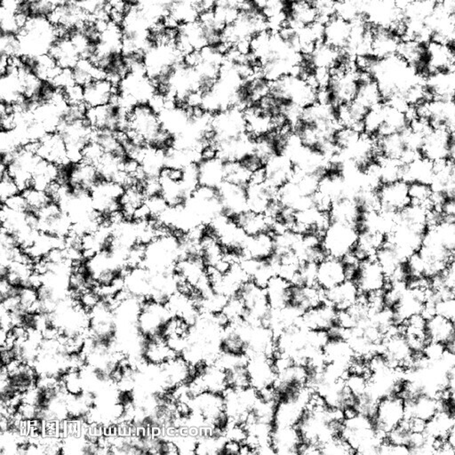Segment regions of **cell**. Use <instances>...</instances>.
Returning a JSON list of instances; mask_svg holds the SVG:
<instances>
[{"label": "cell", "instance_id": "2e32d148", "mask_svg": "<svg viewBox=\"0 0 455 455\" xmlns=\"http://www.w3.org/2000/svg\"><path fill=\"white\" fill-rule=\"evenodd\" d=\"M401 38L391 29L373 25L372 55L378 59L397 55Z\"/></svg>", "mask_w": 455, "mask_h": 455}, {"label": "cell", "instance_id": "ac0fdd59", "mask_svg": "<svg viewBox=\"0 0 455 455\" xmlns=\"http://www.w3.org/2000/svg\"><path fill=\"white\" fill-rule=\"evenodd\" d=\"M275 252L274 235L270 232L248 236L243 246L244 260L248 258L266 260Z\"/></svg>", "mask_w": 455, "mask_h": 455}, {"label": "cell", "instance_id": "f35d334b", "mask_svg": "<svg viewBox=\"0 0 455 455\" xmlns=\"http://www.w3.org/2000/svg\"><path fill=\"white\" fill-rule=\"evenodd\" d=\"M104 151L96 142H88L82 150V161L96 166L104 155Z\"/></svg>", "mask_w": 455, "mask_h": 455}, {"label": "cell", "instance_id": "603a6c76", "mask_svg": "<svg viewBox=\"0 0 455 455\" xmlns=\"http://www.w3.org/2000/svg\"><path fill=\"white\" fill-rule=\"evenodd\" d=\"M198 172L200 185L218 189L225 181V162L219 157L201 160Z\"/></svg>", "mask_w": 455, "mask_h": 455}, {"label": "cell", "instance_id": "60d3db41", "mask_svg": "<svg viewBox=\"0 0 455 455\" xmlns=\"http://www.w3.org/2000/svg\"><path fill=\"white\" fill-rule=\"evenodd\" d=\"M437 315L455 322V298L441 299L436 303Z\"/></svg>", "mask_w": 455, "mask_h": 455}, {"label": "cell", "instance_id": "3957f363", "mask_svg": "<svg viewBox=\"0 0 455 455\" xmlns=\"http://www.w3.org/2000/svg\"><path fill=\"white\" fill-rule=\"evenodd\" d=\"M358 237L354 226L333 222L324 235L322 246L328 257L341 259L354 248Z\"/></svg>", "mask_w": 455, "mask_h": 455}, {"label": "cell", "instance_id": "7dc6e473", "mask_svg": "<svg viewBox=\"0 0 455 455\" xmlns=\"http://www.w3.org/2000/svg\"><path fill=\"white\" fill-rule=\"evenodd\" d=\"M241 445L242 444H240L239 442L233 441V440H226L224 450H222V454H240Z\"/></svg>", "mask_w": 455, "mask_h": 455}, {"label": "cell", "instance_id": "7bdbcfd3", "mask_svg": "<svg viewBox=\"0 0 455 455\" xmlns=\"http://www.w3.org/2000/svg\"><path fill=\"white\" fill-rule=\"evenodd\" d=\"M2 204L5 205L12 210L16 211V212L26 213L29 211L28 203H27L23 193H19V194L7 199L5 202H2Z\"/></svg>", "mask_w": 455, "mask_h": 455}, {"label": "cell", "instance_id": "4dcf8cb0", "mask_svg": "<svg viewBox=\"0 0 455 455\" xmlns=\"http://www.w3.org/2000/svg\"><path fill=\"white\" fill-rule=\"evenodd\" d=\"M252 172L241 161L225 162V181L237 185L248 186Z\"/></svg>", "mask_w": 455, "mask_h": 455}, {"label": "cell", "instance_id": "c3c4849f", "mask_svg": "<svg viewBox=\"0 0 455 455\" xmlns=\"http://www.w3.org/2000/svg\"><path fill=\"white\" fill-rule=\"evenodd\" d=\"M445 346H447V349L450 350V352L455 353V334L453 337L448 341V343L445 344Z\"/></svg>", "mask_w": 455, "mask_h": 455}, {"label": "cell", "instance_id": "ba28073f", "mask_svg": "<svg viewBox=\"0 0 455 455\" xmlns=\"http://www.w3.org/2000/svg\"><path fill=\"white\" fill-rule=\"evenodd\" d=\"M431 99L454 102L455 70L437 71L424 79Z\"/></svg>", "mask_w": 455, "mask_h": 455}, {"label": "cell", "instance_id": "681fc988", "mask_svg": "<svg viewBox=\"0 0 455 455\" xmlns=\"http://www.w3.org/2000/svg\"><path fill=\"white\" fill-rule=\"evenodd\" d=\"M454 298H455V289H454Z\"/></svg>", "mask_w": 455, "mask_h": 455}, {"label": "cell", "instance_id": "f6af8a7d", "mask_svg": "<svg viewBox=\"0 0 455 455\" xmlns=\"http://www.w3.org/2000/svg\"><path fill=\"white\" fill-rule=\"evenodd\" d=\"M245 165L246 168L251 172L258 170V169L263 168L265 166V163L255 153L249 154L245 159L241 161Z\"/></svg>", "mask_w": 455, "mask_h": 455}, {"label": "cell", "instance_id": "7c38bea8", "mask_svg": "<svg viewBox=\"0 0 455 455\" xmlns=\"http://www.w3.org/2000/svg\"><path fill=\"white\" fill-rule=\"evenodd\" d=\"M326 302L325 290L317 285H294L291 291L289 307L302 316L309 309Z\"/></svg>", "mask_w": 455, "mask_h": 455}, {"label": "cell", "instance_id": "7a4b0ae2", "mask_svg": "<svg viewBox=\"0 0 455 455\" xmlns=\"http://www.w3.org/2000/svg\"><path fill=\"white\" fill-rule=\"evenodd\" d=\"M237 296L244 306L243 320L250 325H261L270 309L265 288L248 281L241 287Z\"/></svg>", "mask_w": 455, "mask_h": 455}, {"label": "cell", "instance_id": "8fae6325", "mask_svg": "<svg viewBox=\"0 0 455 455\" xmlns=\"http://www.w3.org/2000/svg\"><path fill=\"white\" fill-rule=\"evenodd\" d=\"M222 210L231 217L239 215L248 209V197L245 186L224 181L218 189Z\"/></svg>", "mask_w": 455, "mask_h": 455}, {"label": "cell", "instance_id": "7402d4cb", "mask_svg": "<svg viewBox=\"0 0 455 455\" xmlns=\"http://www.w3.org/2000/svg\"><path fill=\"white\" fill-rule=\"evenodd\" d=\"M406 417H418L424 421H430L440 410L441 403L435 397L421 394L411 401H406Z\"/></svg>", "mask_w": 455, "mask_h": 455}, {"label": "cell", "instance_id": "44dd1931", "mask_svg": "<svg viewBox=\"0 0 455 455\" xmlns=\"http://www.w3.org/2000/svg\"><path fill=\"white\" fill-rule=\"evenodd\" d=\"M85 103L88 107L105 105L111 103L113 95L120 92V88L114 86L107 79L94 80L85 86Z\"/></svg>", "mask_w": 455, "mask_h": 455}, {"label": "cell", "instance_id": "5bb4252c", "mask_svg": "<svg viewBox=\"0 0 455 455\" xmlns=\"http://www.w3.org/2000/svg\"><path fill=\"white\" fill-rule=\"evenodd\" d=\"M267 174L266 183L276 190L281 189L292 179L294 166L292 161L284 154H276L268 160L264 166Z\"/></svg>", "mask_w": 455, "mask_h": 455}, {"label": "cell", "instance_id": "74e56055", "mask_svg": "<svg viewBox=\"0 0 455 455\" xmlns=\"http://www.w3.org/2000/svg\"><path fill=\"white\" fill-rule=\"evenodd\" d=\"M345 382L356 397L364 394L369 387V379L363 374H349L345 378Z\"/></svg>", "mask_w": 455, "mask_h": 455}, {"label": "cell", "instance_id": "d4e9b609", "mask_svg": "<svg viewBox=\"0 0 455 455\" xmlns=\"http://www.w3.org/2000/svg\"><path fill=\"white\" fill-rule=\"evenodd\" d=\"M350 31V23L335 16L326 25L325 43L335 49H345L349 41Z\"/></svg>", "mask_w": 455, "mask_h": 455}, {"label": "cell", "instance_id": "e0dca14e", "mask_svg": "<svg viewBox=\"0 0 455 455\" xmlns=\"http://www.w3.org/2000/svg\"><path fill=\"white\" fill-rule=\"evenodd\" d=\"M361 291L355 281H345L331 289L325 290L326 302L334 306L338 311H345L358 302Z\"/></svg>", "mask_w": 455, "mask_h": 455}, {"label": "cell", "instance_id": "b9f144b4", "mask_svg": "<svg viewBox=\"0 0 455 455\" xmlns=\"http://www.w3.org/2000/svg\"><path fill=\"white\" fill-rule=\"evenodd\" d=\"M65 100L68 105L81 103L85 102V88L84 86L77 84H73L69 88L64 89Z\"/></svg>", "mask_w": 455, "mask_h": 455}, {"label": "cell", "instance_id": "1f68e13d", "mask_svg": "<svg viewBox=\"0 0 455 455\" xmlns=\"http://www.w3.org/2000/svg\"><path fill=\"white\" fill-rule=\"evenodd\" d=\"M229 388L244 389L251 386L248 365H239L226 370Z\"/></svg>", "mask_w": 455, "mask_h": 455}, {"label": "cell", "instance_id": "277c9868", "mask_svg": "<svg viewBox=\"0 0 455 455\" xmlns=\"http://www.w3.org/2000/svg\"><path fill=\"white\" fill-rule=\"evenodd\" d=\"M212 129L216 142L239 138L246 133V124L244 112L231 107L224 111L215 113L212 120Z\"/></svg>", "mask_w": 455, "mask_h": 455}, {"label": "cell", "instance_id": "bcb514c9", "mask_svg": "<svg viewBox=\"0 0 455 455\" xmlns=\"http://www.w3.org/2000/svg\"><path fill=\"white\" fill-rule=\"evenodd\" d=\"M408 420L410 432L425 433L426 432L427 421L418 417H406Z\"/></svg>", "mask_w": 455, "mask_h": 455}, {"label": "cell", "instance_id": "e575fe53", "mask_svg": "<svg viewBox=\"0 0 455 455\" xmlns=\"http://www.w3.org/2000/svg\"><path fill=\"white\" fill-rule=\"evenodd\" d=\"M0 50L1 55H7L8 57L22 55V44L19 35L1 32Z\"/></svg>", "mask_w": 455, "mask_h": 455}, {"label": "cell", "instance_id": "9a60e30c", "mask_svg": "<svg viewBox=\"0 0 455 455\" xmlns=\"http://www.w3.org/2000/svg\"><path fill=\"white\" fill-rule=\"evenodd\" d=\"M302 439L294 426H274L270 434V445L276 454H297Z\"/></svg>", "mask_w": 455, "mask_h": 455}, {"label": "cell", "instance_id": "30bf717a", "mask_svg": "<svg viewBox=\"0 0 455 455\" xmlns=\"http://www.w3.org/2000/svg\"><path fill=\"white\" fill-rule=\"evenodd\" d=\"M339 311L328 302L309 309L298 321L300 325L309 330L328 331L337 324Z\"/></svg>", "mask_w": 455, "mask_h": 455}, {"label": "cell", "instance_id": "6da1fadb", "mask_svg": "<svg viewBox=\"0 0 455 455\" xmlns=\"http://www.w3.org/2000/svg\"><path fill=\"white\" fill-rule=\"evenodd\" d=\"M406 418V404L398 395H387L379 401L376 415L373 418L374 430L380 439L387 435Z\"/></svg>", "mask_w": 455, "mask_h": 455}, {"label": "cell", "instance_id": "f546056e", "mask_svg": "<svg viewBox=\"0 0 455 455\" xmlns=\"http://www.w3.org/2000/svg\"><path fill=\"white\" fill-rule=\"evenodd\" d=\"M433 194L432 186L429 183L421 181H413L409 183V197L413 205L430 210L433 208Z\"/></svg>", "mask_w": 455, "mask_h": 455}, {"label": "cell", "instance_id": "d590c367", "mask_svg": "<svg viewBox=\"0 0 455 455\" xmlns=\"http://www.w3.org/2000/svg\"><path fill=\"white\" fill-rule=\"evenodd\" d=\"M321 454H355L352 445L341 437L330 440L320 447Z\"/></svg>", "mask_w": 455, "mask_h": 455}, {"label": "cell", "instance_id": "52a82bcc", "mask_svg": "<svg viewBox=\"0 0 455 455\" xmlns=\"http://www.w3.org/2000/svg\"><path fill=\"white\" fill-rule=\"evenodd\" d=\"M421 153L432 162L449 159L451 156L450 130H431L422 141Z\"/></svg>", "mask_w": 455, "mask_h": 455}, {"label": "cell", "instance_id": "d6986e66", "mask_svg": "<svg viewBox=\"0 0 455 455\" xmlns=\"http://www.w3.org/2000/svg\"><path fill=\"white\" fill-rule=\"evenodd\" d=\"M323 354L326 364L338 365L348 371L356 356L348 341L343 339H329L323 348Z\"/></svg>", "mask_w": 455, "mask_h": 455}, {"label": "cell", "instance_id": "4316f807", "mask_svg": "<svg viewBox=\"0 0 455 455\" xmlns=\"http://www.w3.org/2000/svg\"><path fill=\"white\" fill-rule=\"evenodd\" d=\"M455 424L454 413L449 410H439L427 421L426 433L433 439H449Z\"/></svg>", "mask_w": 455, "mask_h": 455}, {"label": "cell", "instance_id": "9c48e42d", "mask_svg": "<svg viewBox=\"0 0 455 455\" xmlns=\"http://www.w3.org/2000/svg\"><path fill=\"white\" fill-rule=\"evenodd\" d=\"M248 369L251 386L257 391L274 385L276 371L272 358L265 355L250 356Z\"/></svg>", "mask_w": 455, "mask_h": 455}, {"label": "cell", "instance_id": "ee69618b", "mask_svg": "<svg viewBox=\"0 0 455 455\" xmlns=\"http://www.w3.org/2000/svg\"><path fill=\"white\" fill-rule=\"evenodd\" d=\"M439 209L445 219L455 221V198H447L443 202Z\"/></svg>", "mask_w": 455, "mask_h": 455}, {"label": "cell", "instance_id": "484cf974", "mask_svg": "<svg viewBox=\"0 0 455 455\" xmlns=\"http://www.w3.org/2000/svg\"><path fill=\"white\" fill-rule=\"evenodd\" d=\"M404 165V164H403ZM434 178V163L420 157L403 166V181L406 183L421 181L431 185Z\"/></svg>", "mask_w": 455, "mask_h": 455}, {"label": "cell", "instance_id": "f1b7e54d", "mask_svg": "<svg viewBox=\"0 0 455 455\" xmlns=\"http://www.w3.org/2000/svg\"><path fill=\"white\" fill-rule=\"evenodd\" d=\"M354 100L368 109L385 102L380 86L376 79L359 84L358 94Z\"/></svg>", "mask_w": 455, "mask_h": 455}, {"label": "cell", "instance_id": "ffe728a7", "mask_svg": "<svg viewBox=\"0 0 455 455\" xmlns=\"http://www.w3.org/2000/svg\"><path fill=\"white\" fill-rule=\"evenodd\" d=\"M292 287L293 284L283 276H272L265 287L270 307L274 309L287 308L289 305Z\"/></svg>", "mask_w": 455, "mask_h": 455}, {"label": "cell", "instance_id": "cb8c5ba5", "mask_svg": "<svg viewBox=\"0 0 455 455\" xmlns=\"http://www.w3.org/2000/svg\"><path fill=\"white\" fill-rule=\"evenodd\" d=\"M232 218L248 236L270 232L272 222H274V220L269 218L264 213H255L250 210L244 211Z\"/></svg>", "mask_w": 455, "mask_h": 455}, {"label": "cell", "instance_id": "d6a6232c", "mask_svg": "<svg viewBox=\"0 0 455 455\" xmlns=\"http://www.w3.org/2000/svg\"><path fill=\"white\" fill-rule=\"evenodd\" d=\"M361 135L362 133L352 127H341L335 131L333 140H334L336 146L341 151H346L359 141Z\"/></svg>", "mask_w": 455, "mask_h": 455}, {"label": "cell", "instance_id": "4fadbf2b", "mask_svg": "<svg viewBox=\"0 0 455 455\" xmlns=\"http://www.w3.org/2000/svg\"><path fill=\"white\" fill-rule=\"evenodd\" d=\"M345 281V266L341 258L327 257L317 264V285L321 289H331Z\"/></svg>", "mask_w": 455, "mask_h": 455}, {"label": "cell", "instance_id": "83f0119b", "mask_svg": "<svg viewBox=\"0 0 455 455\" xmlns=\"http://www.w3.org/2000/svg\"><path fill=\"white\" fill-rule=\"evenodd\" d=\"M426 330L430 341H439L444 344H447L455 334L453 321L439 315H436L427 320Z\"/></svg>", "mask_w": 455, "mask_h": 455}, {"label": "cell", "instance_id": "5b68a950", "mask_svg": "<svg viewBox=\"0 0 455 455\" xmlns=\"http://www.w3.org/2000/svg\"><path fill=\"white\" fill-rule=\"evenodd\" d=\"M380 210L398 213L411 204L409 197V183L404 181L382 184L378 190Z\"/></svg>", "mask_w": 455, "mask_h": 455}, {"label": "cell", "instance_id": "8d00e7d4", "mask_svg": "<svg viewBox=\"0 0 455 455\" xmlns=\"http://www.w3.org/2000/svg\"><path fill=\"white\" fill-rule=\"evenodd\" d=\"M21 190L16 183V181L8 174V172H5L1 174V183H0V197L1 201L5 202L7 199L14 197L19 194Z\"/></svg>", "mask_w": 455, "mask_h": 455}, {"label": "cell", "instance_id": "836d02e7", "mask_svg": "<svg viewBox=\"0 0 455 455\" xmlns=\"http://www.w3.org/2000/svg\"><path fill=\"white\" fill-rule=\"evenodd\" d=\"M28 203L29 211L38 213V211L51 202L49 194L44 190L29 188L22 192Z\"/></svg>", "mask_w": 455, "mask_h": 455}, {"label": "cell", "instance_id": "ab89813d", "mask_svg": "<svg viewBox=\"0 0 455 455\" xmlns=\"http://www.w3.org/2000/svg\"><path fill=\"white\" fill-rule=\"evenodd\" d=\"M447 350L445 344L439 343V341H430L425 346L424 355L426 356L428 361L430 362L439 361Z\"/></svg>", "mask_w": 455, "mask_h": 455}, {"label": "cell", "instance_id": "8992f818", "mask_svg": "<svg viewBox=\"0 0 455 455\" xmlns=\"http://www.w3.org/2000/svg\"><path fill=\"white\" fill-rule=\"evenodd\" d=\"M354 281L361 293L369 294L385 289L387 276L376 258H371L362 261Z\"/></svg>", "mask_w": 455, "mask_h": 455}]
</instances>
